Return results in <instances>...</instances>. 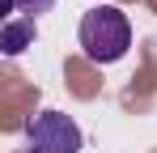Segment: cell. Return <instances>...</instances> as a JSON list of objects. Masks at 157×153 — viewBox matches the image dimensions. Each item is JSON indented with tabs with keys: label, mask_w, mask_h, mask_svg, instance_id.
<instances>
[{
	"label": "cell",
	"mask_w": 157,
	"mask_h": 153,
	"mask_svg": "<svg viewBox=\"0 0 157 153\" xmlns=\"http://www.w3.org/2000/svg\"><path fill=\"white\" fill-rule=\"evenodd\" d=\"M81 51H85V60H94V64H115V60H123L132 47V22L123 9H115V4H98V9H89L85 17H81Z\"/></svg>",
	"instance_id": "6da1fadb"
},
{
	"label": "cell",
	"mask_w": 157,
	"mask_h": 153,
	"mask_svg": "<svg viewBox=\"0 0 157 153\" xmlns=\"http://www.w3.org/2000/svg\"><path fill=\"white\" fill-rule=\"evenodd\" d=\"M85 136L72 115L64 111H38L26 119V153H81Z\"/></svg>",
	"instance_id": "7a4b0ae2"
},
{
	"label": "cell",
	"mask_w": 157,
	"mask_h": 153,
	"mask_svg": "<svg viewBox=\"0 0 157 153\" xmlns=\"http://www.w3.org/2000/svg\"><path fill=\"white\" fill-rule=\"evenodd\" d=\"M34 38H38L34 17H13V22H4V30H0V47H4V55H21L26 47H34Z\"/></svg>",
	"instance_id": "3957f363"
},
{
	"label": "cell",
	"mask_w": 157,
	"mask_h": 153,
	"mask_svg": "<svg viewBox=\"0 0 157 153\" xmlns=\"http://www.w3.org/2000/svg\"><path fill=\"white\" fill-rule=\"evenodd\" d=\"M55 0H0V9L9 13V9H17V13H26V17H38V13H51Z\"/></svg>",
	"instance_id": "277c9868"
}]
</instances>
